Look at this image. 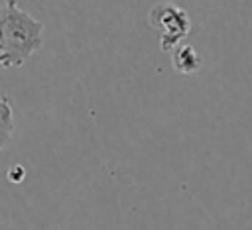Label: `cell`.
<instances>
[{
    "mask_svg": "<svg viewBox=\"0 0 252 230\" xmlns=\"http://www.w3.org/2000/svg\"><path fill=\"white\" fill-rule=\"evenodd\" d=\"M43 43V24L18 6L0 4V65L6 69L22 67Z\"/></svg>",
    "mask_w": 252,
    "mask_h": 230,
    "instance_id": "obj_1",
    "label": "cell"
},
{
    "mask_svg": "<svg viewBox=\"0 0 252 230\" xmlns=\"http://www.w3.org/2000/svg\"><path fill=\"white\" fill-rule=\"evenodd\" d=\"M148 20L152 28L159 29V49L169 53L179 47L191 29V20L185 10L171 4H156L150 8Z\"/></svg>",
    "mask_w": 252,
    "mask_h": 230,
    "instance_id": "obj_2",
    "label": "cell"
},
{
    "mask_svg": "<svg viewBox=\"0 0 252 230\" xmlns=\"http://www.w3.org/2000/svg\"><path fill=\"white\" fill-rule=\"evenodd\" d=\"M171 65L179 73H195L201 67V59H199L195 47H191V45H179L177 49H173Z\"/></svg>",
    "mask_w": 252,
    "mask_h": 230,
    "instance_id": "obj_3",
    "label": "cell"
},
{
    "mask_svg": "<svg viewBox=\"0 0 252 230\" xmlns=\"http://www.w3.org/2000/svg\"><path fill=\"white\" fill-rule=\"evenodd\" d=\"M14 136V110L10 98L0 92V151L8 145Z\"/></svg>",
    "mask_w": 252,
    "mask_h": 230,
    "instance_id": "obj_4",
    "label": "cell"
}]
</instances>
